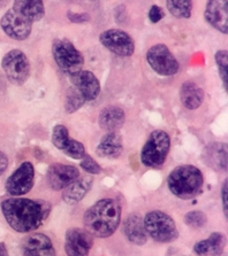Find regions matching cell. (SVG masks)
Masks as SVG:
<instances>
[{"mask_svg":"<svg viewBox=\"0 0 228 256\" xmlns=\"http://www.w3.org/2000/svg\"><path fill=\"white\" fill-rule=\"evenodd\" d=\"M180 99L185 108L194 110L203 104L204 91L196 83L187 80L180 88Z\"/></svg>","mask_w":228,"mask_h":256,"instance_id":"obj_24","label":"cell"},{"mask_svg":"<svg viewBox=\"0 0 228 256\" xmlns=\"http://www.w3.org/2000/svg\"><path fill=\"white\" fill-rule=\"evenodd\" d=\"M92 182L94 180L90 176L79 177L72 184H69L67 188L63 190V196H61L63 200L68 204L80 202L91 190Z\"/></svg>","mask_w":228,"mask_h":256,"instance_id":"obj_19","label":"cell"},{"mask_svg":"<svg viewBox=\"0 0 228 256\" xmlns=\"http://www.w3.org/2000/svg\"><path fill=\"white\" fill-rule=\"evenodd\" d=\"M69 132L68 129L63 124H58L52 130V142L58 150H64L69 142Z\"/></svg>","mask_w":228,"mask_h":256,"instance_id":"obj_27","label":"cell"},{"mask_svg":"<svg viewBox=\"0 0 228 256\" xmlns=\"http://www.w3.org/2000/svg\"><path fill=\"white\" fill-rule=\"evenodd\" d=\"M92 245L94 239L87 230L72 228L66 232L65 250L68 256H88Z\"/></svg>","mask_w":228,"mask_h":256,"instance_id":"obj_12","label":"cell"},{"mask_svg":"<svg viewBox=\"0 0 228 256\" xmlns=\"http://www.w3.org/2000/svg\"><path fill=\"white\" fill-rule=\"evenodd\" d=\"M50 204L46 201L10 198L2 202V212L6 222L14 231L29 234L37 230L50 214Z\"/></svg>","mask_w":228,"mask_h":256,"instance_id":"obj_1","label":"cell"},{"mask_svg":"<svg viewBox=\"0 0 228 256\" xmlns=\"http://www.w3.org/2000/svg\"><path fill=\"white\" fill-rule=\"evenodd\" d=\"M9 2V0H0V7H5Z\"/></svg>","mask_w":228,"mask_h":256,"instance_id":"obj_37","label":"cell"},{"mask_svg":"<svg viewBox=\"0 0 228 256\" xmlns=\"http://www.w3.org/2000/svg\"><path fill=\"white\" fill-rule=\"evenodd\" d=\"M86 230L96 238H109L121 220V206L114 199H103L91 206L83 217Z\"/></svg>","mask_w":228,"mask_h":256,"instance_id":"obj_2","label":"cell"},{"mask_svg":"<svg viewBox=\"0 0 228 256\" xmlns=\"http://www.w3.org/2000/svg\"><path fill=\"white\" fill-rule=\"evenodd\" d=\"M23 256H56L51 239L43 234H33L22 242Z\"/></svg>","mask_w":228,"mask_h":256,"instance_id":"obj_15","label":"cell"},{"mask_svg":"<svg viewBox=\"0 0 228 256\" xmlns=\"http://www.w3.org/2000/svg\"><path fill=\"white\" fill-rule=\"evenodd\" d=\"M207 222V217L200 210L189 212L184 216V223L190 228H200L205 226Z\"/></svg>","mask_w":228,"mask_h":256,"instance_id":"obj_28","label":"cell"},{"mask_svg":"<svg viewBox=\"0 0 228 256\" xmlns=\"http://www.w3.org/2000/svg\"><path fill=\"white\" fill-rule=\"evenodd\" d=\"M84 102H86V99H84V96L79 92V90H76L74 86L68 88V91L66 93L65 96L66 113H75V112L79 110L80 108L83 106Z\"/></svg>","mask_w":228,"mask_h":256,"instance_id":"obj_26","label":"cell"},{"mask_svg":"<svg viewBox=\"0 0 228 256\" xmlns=\"http://www.w3.org/2000/svg\"><path fill=\"white\" fill-rule=\"evenodd\" d=\"M146 234L157 242L167 244L177 239L179 231L171 216L160 210L150 212L143 218Z\"/></svg>","mask_w":228,"mask_h":256,"instance_id":"obj_5","label":"cell"},{"mask_svg":"<svg viewBox=\"0 0 228 256\" xmlns=\"http://www.w3.org/2000/svg\"><path fill=\"white\" fill-rule=\"evenodd\" d=\"M13 10L33 23L41 21L45 15L43 0H14Z\"/></svg>","mask_w":228,"mask_h":256,"instance_id":"obj_23","label":"cell"},{"mask_svg":"<svg viewBox=\"0 0 228 256\" xmlns=\"http://www.w3.org/2000/svg\"><path fill=\"white\" fill-rule=\"evenodd\" d=\"M35 183V168L32 162H23L7 178L5 190L12 196H21L32 191Z\"/></svg>","mask_w":228,"mask_h":256,"instance_id":"obj_10","label":"cell"},{"mask_svg":"<svg viewBox=\"0 0 228 256\" xmlns=\"http://www.w3.org/2000/svg\"><path fill=\"white\" fill-rule=\"evenodd\" d=\"M63 152L67 156L75 158V160H82L86 155V148L82 142L75 140V139H69L67 146L65 147Z\"/></svg>","mask_w":228,"mask_h":256,"instance_id":"obj_29","label":"cell"},{"mask_svg":"<svg viewBox=\"0 0 228 256\" xmlns=\"http://www.w3.org/2000/svg\"><path fill=\"white\" fill-rule=\"evenodd\" d=\"M122 150L123 144L121 134L118 131H112L102 138L97 146V150H96V153L102 158H117L121 155Z\"/></svg>","mask_w":228,"mask_h":256,"instance_id":"obj_20","label":"cell"},{"mask_svg":"<svg viewBox=\"0 0 228 256\" xmlns=\"http://www.w3.org/2000/svg\"><path fill=\"white\" fill-rule=\"evenodd\" d=\"M0 26L4 32L15 40H26L33 30V22L13 8L4 14Z\"/></svg>","mask_w":228,"mask_h":256,"instance_id":"obj_11","label":"cell"},{"mask_svg":"<svg viewBox=\"0 0 228 256\" xmlns=\"http://www.w3.org/2000/svg\"><path fill=\"white\" fill-rule=\"evenodd\" d=\"M67 18L71 22L74 23H86L90 21V15L87 13H74V12H67Z\"/></svg>","mask_w":228,"mask_h":256,"instance_id":"obj_33","label":"cell"},{"mask_svg":"<svg viewBox=\"0 0 228 256\" xmlns=\"http://www.w3.org/2000/svg\"><path fill=\"white\" fill-rule=\"evenodd\" d=\"M52 56L60 70L67 75L72 76L82 70L84 58L69 40H56L53 42Z\"/></svg>","mask_w":228,"mask_h":256,"instance_id":"obj_6","label":"cell"},{"mask_svg":"<svg viewBox=\"0 0 228 256\" xmlns=\"http://www.w3.org/2000/svg\"><path fill=\"white\" fill-rule=\"evenodd\" d=\"M73 86L84 96L86 102H92L100 93V83L94 72L80 70L71 76Z\"/></svg>","mask_w":228,"mask_h":256,"instance_id":"obj_16","label":"cell"},{"mask_svg":"<svg viewBox=\"0 0 228 256\" xmlns=\"http://www.w3.org/2000/svg\"><path fill=\"white\" fill-rule=\"evenodd\" d=\"M204 178L195 166L183 164L174 168L168 174L167 185L171 193L182 200H190L203 191Z\"/></svg>","mask_w":228,"mask_h":256,"instance_id":"obj_3","label":"cell"},{"mask_svg":"<svg viewBox=\"0 0 228 256\" xmlns=\"http://www.w3.org/2000/svg\"><path fill=\"white\" fill-rule=\"evenodd\" d=\"M167 10L174 18H189L191 16V0H167Z\"/></svg>","mask_w":228,"mask_h":256,"instance_id":"obj_25","label":"cell"},{"mask_svg":"<svg viewBox=\"0 0 228 256\" xmlns=\"http://www.w3.org/2000/svg\"><path fill=\"white\" fill-rule=\"evenodd\" d=\"M81 168L89 174H98L102 169H100L99 164L96 162L94 158H91L90 155H84V158L81 161Z\"/></svg>","mask_w":228,"mask_h":256,"instance_id":"obj_31","label":"cell"},{"mask_svg":"<svg viewBox=\"0 0 228 256\" xmlns=\"http://www.w3.org/2000/svg\"><path fill=\"white\" fill-rule=\"evenodd\" d=\"M2 67L6 77L14 85H22L30 76V62L28 56L20 50H12L3 58Z\"/></svg>","mask_w":228,"mask_h":256,"instance_id":"obj_7","label":"cell"},{"mask_svg":"<svg viewBox=\"0 0 228 256\" xmlns=\"http://www.w3.org/2000/svg\"><path fill=\"white\" fill-rule=\"evenodd\" d=\"M125 112L117 106H107L100 112L98 123L99 126L107 132L118 131L125 123Z\"/></svg>","mask_w":228,"mask_h":256,"instance_id":"obj_21","label":"cell"},{"mask_svg":"<svg viewBox=\"0 0 228 256\" xmlns=\"http://www.w3.org/2000/svg\"><path fill=\"white\" fill-rule=\"evenodd\" d=\"M205 21L212 28L223 34H228V0H207Z\"/></svg>","mask_w":228,"mask_h":256,"instance_id":"obj_14","label":"cell"},{"mask_svg":"<svg viewBox=\"0 0 228 256\" xmlns=\"http://www.w3.org/2000/svg\"><path fill=\"white\" fill-rule=\"evenodd\" d=\"M0 256H9L7 247L4 242H0Z\"/></svg>","mask_w":228,"mask_h":256,"instance_id":"obj_36","label":"cell"},{"mask_svg":"<svg viewBox=\"0 0 228 256\" xmlns=\"http://www.w3.org/2000/svg\"><path fill=\"white\" fill-rule=\"evenodd\" d=\"M123 234L134 245L142 246L148 242V234L145 231L143 217L138 214H131L125 220Z\"/></svg>","mask_w":228,"mask_h":256,"instance_id":"obj_17","label":"cell"},{"mask_svg":"<svg viewBox=\"0 0 228 256\" xmlns=\"http://www.w3.org/2000/svg\"><path fill=\"white\" fill-rule=\"evenodd\" d=\"M164 16H165L164 10L159 6L154 5L149 10V18L152 23H158L159 21H161V18H164Z\"/></svg>","mask_w":228,"mask_h":256,"instance_id":"obj_32","label":"cell"},{"mask_svg":"<svg viewBox=\"0 0 228 256\" xmlns=\"http://www.w3.org/2000/svg\"><path fill=\"white\" fill-rule=\"evenodd\" d=\"M99 40L104 48L115 56L127 58L135 52V42L129 34L120 29H109L103 31Z\"/></svg>","mask_w":228,"mask_h":256,"instance_id":"obj_9","label":"cell"},{"mask_svg":"<svg viewBox=\"0 0 228 256\" xmlns=\"http://www.w3.org/2000/svg\"><path fill=\"white\" fill-rule=\"evenodd\" d=\"M204 158L208 166L219 172H226L228 158L227 144L213 142L208 145L204 153Z\"/></svg>","mask_w":228,"mask_h":256,"instance_id":"obj_22","label":"cell"},{"mask_svg":"<svg viewBox=\"0 0 228 256\" xmlns=\"http://www.w3.org/2000/svg\"><path fill=\"white\" fill-rule=\"evenodd\" d=\"M171 138L164 130H154L149 136L141 153V162L149 168H160L167 158Z\"/></svg>","mask_w":228,"mask_h":256,"instance_id":"obj_4","label":"cell"},{"mask_svg":"<svg viewBox=\"0 0 228 256\" xmlns=\"http://www.w3.org/2000/svg\"><path fill=\"white\" fill-rule=\"evenodd\" d=\"M146 61L160 76H174L179 72L180 64L165 44H156L149 48Z\"/></svg>","mask_w":228,"mask_h":256,"instance_id":"obj_8","label":"cell"},{"mask_svg":"<svg viewBox=\"0 0 228 256\" xmlns=\"http://www.w3.org/2000/svg\"><path fill=\"white\" fill-rule=\"evenodd\" d=\"M215 64L218 66L219 69V75L221 77V80L225 88H227V68H228V52L226 50H220L214 56Z\"/></svg>","mask_w":228,"mask_h":256,"instance_id":"obj_30","label":"cell"},{"mask_svg":"<svg viewBox=\"0 0 228 256\" xmlns=\"http://www.w3.org/2000/svg\"><path fill=\"white\" fill-rule=\"evenodd\" d=\"M80 177L79 169L74 166L55 164L48 170V184L55 191H63Z\"/></svg>","mask_w":228,"mask_h":256,"instance_id":"obj_13","label":"cell"},{"mask_svg":"<svg viewBox=\"0 0 228 256\" xmlns=\"http://www.w3.org/2000/svg\"><path fill=\"white\" fill-rule=\"evenodd\" d=\"M226 236L221 232H213L205 240H200L194 246V252L198 256H220L226 247Z\"/></svg>","mask_w":228,"mask_h":256,"instance_id":"obj_18","label":"cell"},{"mask_svg":"<svg viewBox=\"0 0 228 256\" xmlns=\"http://www.w3.org/2000/svg\"><path fill=\"white\" fill-rule=\"evenodd\" d=\"M227 185H228V180H225L222 184V188H221V200H222V209H223V214H225V217L227 218L228 217V208H227V194H228V188H227Z\"/></svg>","mask_w":228,"mask_h":256,"instance_id":"obj_34","label":"cell"},{"mask_svg":"<svg viewBox=\"0 0 228 256\" xmlns=\"http://www.w3.org/2000/svg\"><path fill=\"white\" fill-rule=\"evenodd\" d=\"M7 166H9V158L5 153L0 150V176L6 172Z\"/></svg>","mask_w":228,"mask_h":256,"instance_id":"obj_35","label":"cell"}]
</instances>
